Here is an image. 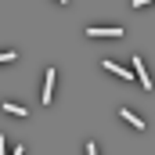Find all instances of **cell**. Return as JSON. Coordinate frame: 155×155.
Masks as SVG:
<instances>
[{"label": "cell", "instance_id": "cell-1", "mask_svg": "<svg viewBox=\"0 0 155 155\" xmlns=\"http://www.w3.org/2000/svg\"><path fill=\"white\" fill-rule=\"evenodd\" d=\"M87 36H90V40H119L123 29H119V25H90Z\"/></svg>", "mask_w": 155, "mask_h": 155}, {"label": "cell", "instance_id": "cell-2", "mask_svg": "<svg viewBox=\"0 0 155 155\" xmlns=\"http://www.w3.org/2000/svg\"><path fill=\"white\" fill-rule=\"evenodd\" d=\"M134 69H137L134 76L144 83V90H152V76H148V65H144V58H134Z\"/></svg>", "mask_w": 155, "mask_h": 155}, {"label": "cell", "instance_id": "cell-3", "mask_svg": "<svg viewBox=\"0 0 155 155\" xmlns=\"http://www.w3.org/2000/svg\"><path fill=\"white\" fill-rule=\"evenodd\" d=\"M54 101V69H47V79H43V105Z\"/></svg>", "mask_w": 155, "mask_h": 155}, {"label": "cell", "instance_id": "cell-4", "mask_svg": "<svg viewBox=\"0 0 155 155\" xmlns=\"http://www.w3.org/2000/svg\"><path fill=\"white\" fill-rule=\"evenodd\" d=\"M119 116L126 119V123H130V126H134V130H144V119H141V116H134V112H130V108H119Z\"/></svg>", "mask_w": 155, "mask_h": 155}, {"label": "cell", "instance_id": "cell-5", "mask_svg": "<svg viewBox=\"0 0 155 155\" xmlns=\"http://www.w3.org/2000/svg\"><path fill=\"white\" fill-rule=\"evenodd\" d=\"M4 112H7V116H18V119H25V116H29V112H25L22 105H15V101H4Z\"/></svg>", "mask_w": 155, "mask_h": 155}, {"label": "cell", "instance_id": "cell-6", "mask_svg": "<svg viewBox=\"0 0 155 155\" xmlns=\"http://www.w3.org/2000/svg\"><path fill=\"white\" fill-rule=\"evenodd\" d=\"M101 69H108V72H116V76H123V79H130V76H134L130 69H119L116 61H101Z\"/></svg>", "mask_w": 155, "mask_h": 155}, {"label": "cell", "instance_id": "cell-7", "mask_svg": "<svg viewBox=\"0 0 155 155\" xmlns=\"http://www.w3.org/2000/svg\"><path fill=\"white\" fill-rule=\"evenodd\" d=\"M15 58H18L15 51H4V54H0V61H15Z\"/></svg>", "mask_w": 155, "mask_h": 155}, {"label": "cell", "instance_id": "cell-8", "mask_svg": "<svg viewBox=\"0 0 155 155\" xmlns=\"http://www.w3.org/2000/svg\"><path fill=\"white\" fill-rule=\"evenodd\" d=\"M87 155H97V148H94V141H87Z\"/></svg>", "mask_w": 155, "mask_h": 155}, {"label": "cell", "instance_id": "cell-9", "mask_svg": "<svg viewBox=\"0 0 155 155\" xmlns=\"http://www.w3.org/2000/svg\"><path fill=\"white\" fill-rule=\"evenodd\" d=\"M144 4H155V0H134V7H144Z\"/></svg>", "mask_w": 155, "mask_h": 155}, {"label": "cell", "instance_id": "cell-10", "mask_svg": "<svg viewBox=\"0 0 155 155\" xmlns=\"http://www.w3.org/2000/svg\"><path fill=\"white\" fill-rule=\"evenodd\" d=\"M11 155H25V148H15V152H11Z\"/></svg>", "mask_w": 155, "mask_h": 155}, {"label": "cell", "instance_id": "cell-11", "mask_svg": "<svg viewBox=\"0 0 155 155\" xmlns=\"http://www.w3.org/2000/svg\"><path fill=\"white\" fill-rule=\"evenodd\" d=\"M58 4H69V0H58Z\"/></svg>", "mask_w": 155, "mask_h": 155}]
</instances>
